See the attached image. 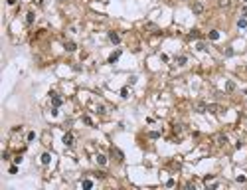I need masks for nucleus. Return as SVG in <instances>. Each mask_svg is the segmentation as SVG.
<instances>
[{
  "instance_id": "412c9836",
  "label": "nucleus",
  "mask_w": 247,
  "mask_h": 190,
  "mask_svg": "<svg viewBox=\"0 0 247 190\" xmlns=\"http://www.w3.org/2000/svg\"><path fill=\"white\" fill-rule=\"evenodd\" d=\"M36 139V133H28V141H34Z\"/></svg>"
},
{
  "instance_id": "f257e3e1",
  "label": "nucleus",
  "mask_w": 247,
  "mask_h": 190,
  "mask_svg": "<svg viewBox=\"0 0 247 190\" xmlns=\"http://www.w3.org/2000/svg\"><path fill=\"white\" fill-rule=\"evenodd\" d=\"M73 141H75L73 133H65V135H63V145L65 147H73Z\"/></svg>"
},
{
  "instance_id": "a211bd4d",
  "label": "nucleus",
  "mask_w": 247,
  "mask_h": 190,
  "mask_svg": "<svg viewBox=\"0 0 247 190\" xmlns=\"http://www.w3.org/2000/svg\"><path fill=\"white\" fill-rule=\"evenodd\" d=\"M121 97H125V99L129 97V89H127V87H123V89H121Z\"/></svg>"
},
{
  "instance_id": "aec40b11",
  "label": "nucleus",
  "mask_w": 247,
  "mask_h": 190,
  "mask_svg": "<svg viewBox=\"0 0 247 190\" xmlns=\"http://www.w3.org/2000/svg\"><path fill=\"white\" fill-rule=\"evenodd\" d=\"M235 89V83L233 81H227V91H233Z\"/></svg>"
},
{
  "instance_id": "7ed1b4c3",
  "label": "nucleus",
  "mask_w": 247,
  "mask_h": 190,
  "mask_svg": "<svg viewBox=\"0 0 247 190\" xmlns=\"http://www.w3.org/2000/svg\"><path fill=\"white\" fill-rule=\"evenodd\" d=\"M196 111L198 113H206V111H210V105L204 103V101H200V103H196Z\"/></svg>"
},
{
  "instance_id": "20e7f679",
  "label": "nucleus",
  "mask_w": 247,
  "mask_h": 190,
  "mask_svg": "<svg viewBox=\"0 0 247 190\" xmlns=\"http://www.w3.org/2000/svg\"><path fill=\"white\" fill-rule=\"evenodd\" d=\"M111 153L115 154V157H117V160H119V163H123V160H125V154H123L119 149H115V147H113V149H111Z\"/></svg>"
},
{
  "instance_id": "423d86ee",
  "label": "nucleus",
  "mask_w": 247,
  "mask_h": 190,
  "mask_svg": "<svg viewBox=\"0 0 247 190\" xmlns=\"http://www.w3.org/2000/svg\"><path fill=\"white\" fill-rule=\"evenodd\" d=\"M109 40H111L113 44H119V42H121V38H119L117 32H109Z\"/></svg>"
},
{
  "instance_id": "4be33fe9",
  "label": "nucleus",
  "mask_w": 247,
  "mask_h": 190,
  "mask_svg": "<svg viewBox=\"0 0 247 190\" xmlns=\"http://www.w3.org/2000/svg\"><path fill=\"white\" fill-rule=\"evenodd\" d=\"M243 18H247V6L243 8Z\"/></svg>"
},
{
  "instance_id": "f3484780",
  "label": "nucleus",
  "mask_w": 247,
  "mask_h": 190,
  "mask_svg": "<svg viewBox=\"0 0 247 190\" xmlns=\"http://www.w3.org/2000/svg\"><path fill=\"white\" fill-rule=\"evenodd\" d=\"M148 137H150V139H158V137H160V133H156V131H150V133H148Z\"/></svg>"
},
{
  "instance_id": "ddd939ff",
  "label": "nucleus",
  "mask_w": 247,
  "mask_h": 190,
  "mask_svg": "<svg viewBox=\"0 0 247 190\" xmlns=\"http://www.w3.org/2000/svg\"><path fill=\"white\" fill-rule=\"evenodd\" d=\"M227 143V137L225 135H217V145H225Z\"/></svg>"
},
{
  "instance_id": "9b49d317",
  "label": "nucleus",
  "mask_w": 247,
  "mask_h": 190,
  "mask_svg": "<svg viewBox=\"0 0 247 190\" xmlns=\"http://www.w3.org/2000/svg\"><path fill=\"white\" fill-rule=\"evenodd\" d=\"M119 55H121V50H117V52H115V54L111 55V58H109V63H115V62H117V59H119Z\"/></svg>"
},
{
  "instance_id": "4468645a",
  "label": "nucleus",
  "mask_w": 247,
  "mask_h": 190,
  "mask_svg": "<svg viewBox=\"0 0 247 190\" xmlns=\"http://www.w3.org/2000/svg\"><path fill=\"white\" fill-rule=\"evenodd\" d=\"M217 38H220V32H217V30H211V32H210V40H217Z\"/></svg>"
},
{
  "instance_id": "6ab92c4d",
  "label": "nucleus",
  "mask_w": 247,
  "mask_h": 190,
  "mask_svg": "<svg viewBox=\"0 0 247 190\" xmlns=\"http://www.w3.org/2000/svg\"><path fill=\"white\" fill-rule=\"evenodd\" d=\"M91 186H93L91 180H83V188H91Z\"/></svg>"
},
{
  "instance_id": "f8f14e48",
  "label": "nucleus",
  "mask_w": 247,
  "mask_h": 190,
  "mask_svg": "<svg viewBox=\"0 0 247 190\" xmlns=\"http://www.w3.org/2000/svg\"><path fill=\"white\" fill-rule=\"evenodd\" d=\"M49 160H51L49 153H44V154H42V164H49Z\"/></svg>"
},
{
  "instance_id": "5701e85b",
  "label": "nucleus",
  "mask_w": 247,
  "mask_h": 190,
  "mask_svg": "<svg viewBox=\"0 0 247 190\" xmlns=\"http://www.w3.org/2000/svg\"><path fill=\"white\" fill-rule=\"evenodd\" d=\"M14 2H16V0H8V4H14Z\"/></svg>"
},
{
  "instance_id": "dca6fc26",
  "label": "nucleus",
  "mask_w": 247,
  "mask_h": 190,
  "mask_svg": "<svg viewBox=\"0 0 247 190\" xmlns=\"http://www.w3.org/2000/svg\"><path fill=\"white\" fill-rule=\"evenodd\" d=\"M217 4H220L221 8H227V6L231 4V0H220V2H217Z\"/></svg>"
},
{
  "instance_id": "9d476101",
  "label": "nucleus",
  "mask_w": 247,
  "mask_h": 190,
  "mask_svg": "<svg viewBox=\"0 0 247 190\" xmlns=\"http://www.w3.org/2000/svg\"><path fill=\"white\" fill-rule=\"evenodd\" d=\"M186 62H188L186 55H178V58H176V63H178V65H186Z\"/></svg>"
},
{
  "instance_id": "39448f33",
  "label": "nucleus",
  "mask_w": 247,
  "mask_h": 190,
  "mask_svg": "<svg viewBox=\"0 0 247 190\" xmlns=\"http://www.w3.org/2000/svg\"><path fill=\"white\" fill-rule=\"evenodd\" d=\"M49 97H51V101H54V107H59V105H61V97H58L54 91L49 93Z\"/></svg>"
},
{
  "instance_id": "0eeeda50",
  "label": "nucleus",
  "mask_w": 247,
  "mask_h": 190,
  "mask_svg": "<svg viewBox=\"0 0 247 190\" xmlns=\"http://www.w3.org/2000/svg\"><path fill=\"white\" fill-rule=\"evenodd\" d=\"M65 50H67V52H75L77 50L75 42H65Z\"/></svg>"
},
{
  "instance_id": "1a4fd4ad",
  "label": "nucleus",
  "mask_w": 247,
  "mask_h": 190,
  "mask_svg": "<svg viewBox=\"0 0 247 190\" xmlns=\"http://www.w3.org/2000/svg\"><path fill=\"white\" fill-rule=\"evenodd\" d=\"M34 20H36V14H34V12H28V14H26V22H28V24H34Z\"/></svg>"
},
{
  "instance_id": "f03ea898",
  "label": "nucleus",
  "mask_w": 247,
  "mask_h": 190,
  "mask_svg": "<svg viewBox=\"0 0 247 190\" xmlns=\"http://www.w3.org/2000/svg\"><path fill=\"white\" fill-rule=\"evenodd\" d=\"M192 12H194V14H202V12H204V4L200 2V0H196V2L192 4Z\"/></svg>"
},
{
  "instance_id": "2eb2a0df",
  "label": "nucleus",
  "mask_w": 247,
  "mask_h": 190,
  "mask_svg": "<svg viewBox=\"0 0 247 190\" xmlns=\"http://www.w3.org/2000/svg\"><path fill=\"white\" fill-rule=\"evenodd\" d=\"M247 26V18H239L237 20V28H245Z\"/></svg>"
},
{
  "instance_id": "6e6552de",
  "label": "nucleus",
  "mask_w": 247,
  "mask_h": 190,
  "mask_svg": "<svg viewBox=\"0 0 247 190\" xmlns=\"http://www.w3.org/2000/svg\"><path fill=\"white\" fill-rule=\"evenodd\" d=\"M97 163L101 164V166H105V164H107V157H105V154H97Z\"/></svg>"
}]
</instances>
